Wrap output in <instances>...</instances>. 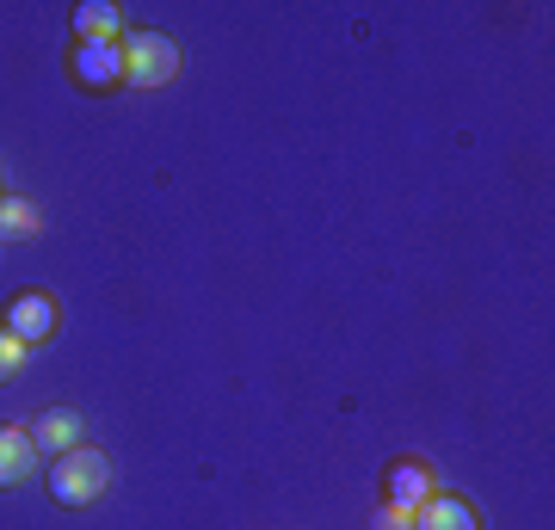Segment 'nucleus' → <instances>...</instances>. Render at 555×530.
<instances>
[{
    "instance_id": "nucleus-1",
    "label": "nucleus",
    "mask_w": 555,
    "mask_h": 530,
    "mask_svg": "<svg viewBox=\"0 0 555 530\" xmlns=\"http://www.w3.org/2000/svg\"><path fill=\"white\" fill-rule=\"evenodd\" d=\"M50 500L56 506H93L105 488H112V456L100 451V444H75L68 456H56L50 463Z\"/></svg>"
},
{
    "instance_id": "nucleus-2",
    "label": "nucleus",
    "mask_w": 555,
    "mask_h": 530,
    "mask_svg": "<svg viewBox=\"0 0 555 530\" xmlns=\"http://www.w3.org/2000/svg\"><path fill=\"white\" fill-rule=\"evenodd\" d=\"M124 87H167L179 75V43L167 31H124Z\"/></svg>"
},
{
    "instance_id": "nucleus-3",
    "label": "nucleus",
    "mask_w": 555,
    "mask_h": 530,
    "mask_svg": "<svg viewBox=\"0 0 555 530\" xmlns=\"http://www.w3.org/2000/svg\"><path fill=\"white\" fill-rule=\"evenodd\" d=\"M13 339H25V346H43V339H56L62 327V309H56V296H43V290H25L7 302V321H0Z\"/></svg>"
},
{
    "instance_id": "nucleus-4",
    "label": "nucleus",
    "mask_w": 555,
    "mask_h": 530,
    "mask_svg": "<svg viewBox=\"0 0 555 530\" xmlns=\"http://www.w3.org/2000/svg\"><path fill=\"white\" fill-rule=\"evenodd\" d=\"M68 75H75L87 93H118L124 87V50L118 43H75Z\"/></svg>"
},
{
    "instance_id": "nucleus-5",
    "label": "nucleus",
    "mask_w": 555,
    "mask_h": 530,
    "mask_svg": "<svg viewBox=\"0 0 555 530\" xmlns=\"http://www.w3.org/2000/svg\"><path fill=\"white\" fill-rule=\"evenodd\" d=\"M25 432H31V444H38V456L56 463V456H68L75 444H87V438H80V432H87V419H80L75 408H50V413H38Z\"/></svg>"
},
{
    "instance_id": "nucleus-6",
    "label": "nucleus",
    "mask_w": 555,
    "mask_h": 530,
    "mask_svg": "<svg viewBox=\"0 0 555 530\" xmlns=\"http://www.w3.org/2000/svg\"><path fill=\"white\" fill-rule=\"evenodd\" d=\"M38 444H31V432L25 426H0V493L7 488H25L31 475H38Z\"/></svg>"
},
{
    "instance_id": "nucleus-7",
    "label": "nucleus",
    "mask_w": 555,
    "mask_h": 530,
    "mask_svg": "<svg viewBox=\"0 0 555 530\" xmlns=\"http://www.w3.org/2000/svg\"><path fill=\"white\" fill-rule=\"evenodd\" d=\"M438 493V475L426 469V463H414V456H401L396 469H389V506L401 512H420L426 500Z\"/></svg>"
},
{
    "instance_id": "nucleus-8",
    "label": "nucleus",
    "mask_w": 555,
    "mask_h": 530,
    "mask_svg": "<svg viewBox=\"0 0 555 530\" xmlns=\"http://www.w3.org/2000/svg\"><path fill=\"white\" fill-rule=\"evenodd\" d=\"M414 530H481V518H476V506H469L463 493H444V488H438L433 500L414 512Z\"/></svg>"
},
{
    "instance_id": "nucleus-9",
    "label": "nucleus",
    "mask_w": 555,
    "mask_h": 530,
    "mask_svg": "<svg viewBox=\"0 0 555 530\" xmlns=\"http://www.w3.org/2000/svg\"><path fill=\"white\" fill-rule=\"evenodd\" d=\"M75 38L80 43H118L124 38V13L112 0H80L75 7Z\"/></svg>"
},
{
    "instance_id": "nucleus-10",
    "label": "nucleus",
    "mask_w": 555,
    "mask_h": 530,
    "mask_svg": "<svg viewBox=\"0 0 555 530\" xmlns=\"http://www.w3.org/2000/svg\"><path fill=\"white\" fill-rule=\"evenodd\" d=\"M38 235H43L38 210H31L25 197H7V192H0V241H38Z\"/></svg>"
},
{
    "instance_id": "nucleus-11",
    "label": "nucleus",
    "mask_w": 555,
    "mask_h": 530,
    "mask_svg": "<svg viewBox=\"0 0 555 530\" xmlns=\"http://www.w3.org/2000/svg\"><path fill=\"white\" fill-rule=\"evenodd\" d=\"M25 358H31V346H25V339H13L7 327H0V383H13V376L25 371Z\"/></svg>"
},
{
    "instance_id": "nucleus-12",
    "label": "nucleus",
    "mask_w": 555,
    "mask_h": 530,
    "mask_svg": "<svg viewBox=\"0 0 555 530\" xmlns=\"http://www.w3.org/2000/svg\"><path fill=\"white\" fill-rule=\"evenodd\" d=\"M371 530H414V512H401V506H383L377 518H371Z\"/></svg>"
}]
</instances>
